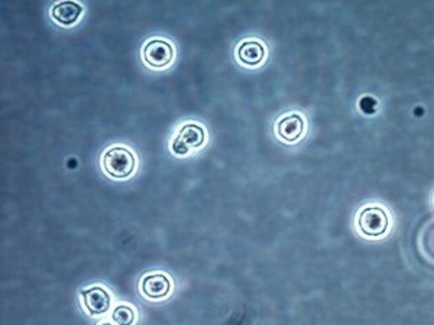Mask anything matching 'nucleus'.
I'll return each instance as SVG.
<instances>
[{"instance_id":"6e6552de","label":"nucleus","mask_w":434,"mask_h":325,"mask_svg":"<svg viewBox=\"0 0 434 325\" xmlns=\"http://www.w3.org/2000/svg\"><path fill=\"white\" fill-rule=\"evenodd\" d=\"M81 6L77 2H58L51 9V16L60 25L69 26L78 21L81 15Z\"/></svg>"},{"instance_id":"f03ea898","label":"nucleus","mask_w":434,"mask_h":325,"mask_svg":"<svg viewBox=\"0 0 434 325\" xmlns=\"http://www.w3.org/2000/svg\"><path fill=\"white\" fill-rule=\"evenodd\" d=\"M359 230L368 237H381L389 225V217L381 207L363 208L358 217Z\"/></svg>"},{"instance_id":"0eeeda50","label":"nucleus","mask_w":434,"mask_h":325,"mask_svg":"<svg viewBox=\"0 0 434 325\" xmlns=\"http://www.w3.org/2000/svg\"><path fill=\"white\" fill-rule=\"evenodd\" d=\"M278 136L285 142H297L304 132V120L300 115H290L278 122Z\"/></svg>"},{"instance_id":"9b49d317","label":"nucleus","mask_w":434,"mask_h":325,"mask_svg":"<svg viewBox=\"0 0 434 325\" xmlns=\"http://www.w3.org/2000/svg\"><path fill=\"white\" fill-rule=\"evenodd\" d=\"M99 325H113V324H110V322H100Z\"/></svg>"},{"instance_id":"39448f33","label":"nucleus","mask_w":434,"mask_h":325,"mask_svg":"<svg viewBox=\"0 0 434 325\" xmlns=\"http://www.w3.org/2000/svg\"><path fill=\"white\" fill-rule=\"evenodd\" d=\"M80 296H81V304L84 309H86L87 313L93 317L105 315L110 309L111 296L107 292V289H105L103 287L94 285V287L83 289Z\"/></svg>"},{"instance_id":"1a4fd4ad","label":"nucleus","mask_w":434,"mask_h":325,"mask_svg":"<svg viewBox=\"0 0 434 325\" xmlns=\"http://www.w3.org/2000/svg\"><path fill=\"white\" fill-rule=\"evenodd\" d=\"M239 60L246 65H258L265 56V48L258 41H246L237 49Z\"/></svg>"},{"instance_id":"9d476101","label":"nucleus","mask_w":434,"mask_h":325,"mask_svg":"<svg viewBox=\"0 0 434 325\" xmlns=\"http://www.w3.org/2000/svg\"><path fill=\"white\" fill-rule=\"evenodd\" d=\"M111 318H113V321L118 325H133V322L136 320V311L129 305L122 304L113 309V313H111Z\"/></svg>"},{"instance_id":"7ed1b4c3","label":"nucleus","mask_w":434,"mask_h":325,"mask_svg":"<svg viewBox=\"0 0 434 325\" xmlns=\"http://www.w3.org/2000/svg\"><path fill=\"white\" fill-rule=\"evenodd\" d=\"M139 291L147 300H164L173 291V280L165 273L152 272L142 276L141 282H139Z\"/></svg>"},{"instance_id":"f257e3e1","label":"nucleus","mask_w":434,"mask_h":325,"mask_svg":"<svg viewBox=\"0 0 434 325\" xmlns=\"http://www.w3.org/2000/svg\"><path fill=\"white\" fill-rule=\"evenodd\" d=\"M102 162L105 172L115 179H124L131 177L136 168V159L133 153L122 146H113L107 149L103 155Z\"/></svg>"},{"instance_id":"20e7f679","label":"nucleus","mask_w":434,"mask_h":325,"mask_svg":"<svg viewBox=\"0 0 434 325\" xmlns=\"http://www.w3.org/2000/svg\"><path fill=\"white\" fill-rule=\"evenodd\" d=\"M206 142V132L202 126L188 123L181 127L173 142V152L177 155H187L193 149H199Z\"/></svg>"},{"instance_id":"423d86ee","label":"nucleus","mask_w":434,"mask_h":325,"mask_svg":"<svg viewBox=\"0 0 434 325\" xmlns=\"http://www.w3.org/2000/svg\"><path fill=\"white\" fill-rule=\"evenodd\" d=\"M142 56L148 65L153 68H162L173 61L174 49L170 42L162 39H152L144 45Z\"/></svg>"}]
</instances>
